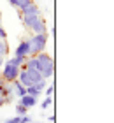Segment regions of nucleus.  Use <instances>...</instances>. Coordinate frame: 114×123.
Returning <instances> with one entry per match:
<instances>
[{
    "instance_id": "1",
    "label": "nucleus",
    "mask_w": 114,
    "mask_h": 123,
    "mask_svg": "<svg viewBox=\"0 0 114 123\" xmlns=\"http://www.w3.org/2000/svg\"><path fill=\"white\" fill-rule=\"evenodd\" d=\"M28 42H30V56L44 53L46 44H48V33H37V35L28 39Z\"/></svg>"
},
{
    "instance_id": "2",
    "label": "nucleus",
    "mask_w": 114,
    "mask_h": 123,
    "mask_svg": "<svg viewBox=\"0 0 114 123\" xmlns=\"http://www.w3.org/2000/svg\"><path fill=\"white\" fill-rule=\"evenodd\" d=\"M19 72H21L19 67H16V65L11 63L9 60H5V63H4V67H2V70H0V74H2V79H4L5 83H12V81L18 79Z\"/></svg>"
},
{
    "instance_id": "3",
    "label": "nucleus",
    "mask_w": 114,
    "mask_h": 123,
    "mask_svg": "<svg viewBox=\"0 0 114 123\" xmlns=\"http://www.w3.org/2000/svg\"><path fill=\"white\" fill-rule=\"evenodd\" d=\"M35 60H37V63H39V72H42L44 69H48L49 65L54 63L53 58H51L48 53H39V55H35Z\"/></svg>"
},
{
    "instance_id": "4",
    "label": "nucleus",
    "mask_w": 114,
    "mask_h": 123,
    "mask_svg": "<svg viewBox=\"0 0 114 123\" xmlns=\"http://www.w3.org/2000/svg\"><path fill=\"white\" fill-rule=\"evenodd\" d=\"M14 56H23V58L30 56V42H28V39H25V41H21L18 44V48L14 49Z\"/></svg>"
},
{
    "instance_id": "5",
    "label": "nucleus",
    "mask_w": 114,
    "mask_h": 123,
    "mask_svg": "<svg viewBox=\"0 0 114 123\" xmlns=\"http://www.w3.org/2000/svg\"><path fill=\"white\" fill-rule=\"evenodd\" d=\"M41 18H42L41 14H30V16H21V19H23V25H25V26H26L28 30H30L32 26L35 25V23H37L39 19H41Z\"/></svg>"
},
{
    "instance_id": "6",
    "label": "nucleus",
    "mask_w": 114,
    "mask_h": 123,
    "mask_svg": "<svg viewBox=\"0 0 114 123\" xmlns=\"http://www.w3.org/2000/svg\"><path fill=\"white\" fill-rule=\"evenodd\" d=\"M19 105L30 109V107H33V105H37V98L30 97V95H23V97H19Z\"/></svg>"
},
{
    "instance_id": "7",
    "label": "nucleus",
    "mask_w": 114,
    "mask_h": 123,
    "mask_svg": "<svg viewBox=\"0 0 114 123\" xmlns=\"http://www.w3.org/2000/svg\"><path fill=\"white\" fill-rule=\"evenodd\" d=\"M30 14H41L37 2H32V4H28L26 7L21 9V16H30Z\"/></svg>"
},
{
    "instance_id": "8",
    "label": "nucleus",
    "mask_w": 114,
    "mask_h": 123,
    "mask_svg": "<svg viewBox=\"0 0 114 123\" xmlns=\"http://www.w3.org/2000/svg\"><path fill=\"white\" fill-rule=\"evenodd\" d=\"M32 32H33V35H37V33H48V26H46V21H44V18H41L37 21L35 25L30 28Z\"/></svg>"
},
{
    "instance_id": "9",
    "label": "nucleus",
    "mask_w": 114,
    "mask_h": 123,
    "mask_svg": "<svg viewBox=\"0 0 114 123\" xmlns=\"http://www.w3.org/2000/svg\"><path fill=\"white\" fill-rule=\"evenodd\" d=\"M11 86H12V92H14V95H16L18 98H19V97H23V95H26V88L23 86V85H21V83H19L18 79L11 83Z\"/></svg>"
},
{
    "instance_id": "10",
    "label": "nucleus",
    "mask_w": 114,
    "mask_h": 123,
    "mask_svg": "<svg viewBox=\"0 0 114 123\" xmlns=\"http://www.w3.org/2000/svg\"><path fill=\"white\" fill-rule=\"evenodd\" d=\"M25 70H26L28 79L32 81V85H35L37 81H41V79H42V76H41V72H39V70H33V69H25Z\"/></svg>"
},
{
    "instance_id": "11",
    "label": "nucleus",
    "mask_w": 114,
    "mask_h": 123,
    "mask_svg": "<svg viewBox=\"0 0 114 123\" xmlns=\"http://www.w3.org/2000/svg\"><path fill=\"white\" fill-rule=\"evenodd\" d=\"M7 2L12 5V7H16V9H19V11H21L23 7H26L28 4H32L33 0H7Z\"/></svg>"
},
{
    "instance_id": "12",
    "label": "nucleus",
    "mask_w": 114,
    "mask_h": 123,
    "mask_svg": "<svg viewBox=\"0 0 114 123\" xmlns=\"http://www.w3.org/2000/svg\"><path fill=\"white\" fill-rule=\"evenodd\" d=\"M53 74H54V63H53V65H49L48 69H44V70L41 72V76H42V79H44V81H48Z\"/></svg>"
},
{
    "instance_id": "13",
    "label": "nucleus",
    "mask_w": 114,
    "mask_h": 123,
    "mask_svg": "<svg viewBox=\"0 0 114 123\" xmlns=\"http://www.w3.org/2000/svg\"><path fill=\"white\" fill-rule=\"evenodd\" d=\"M12 65H16V67H19V69H23V65H25V60L26 58H23V56H14V58H7Z\"/></svg>"
},
{
    "instance_id": "14",
    "label": "nucleus",
    "mask_w": 114,
    "mask_h": 123,
    "mask_svg": "<svg viewBox=\"0 0 114 123\" xmlns=\"http://www.w3.org/2000/svg\"><path fill=\"white\" fill-rule=\"evenodd\" d=\"M9 53V46H7V41L5 39H0V56H5Z\"/></svg>"
},
{
    "instance_id": "15",
    "label": "nucleus",
    "mask_w": 114,
    "mask_h": 123,
    "mask_svg": "<svg viewBox=\"0 0 114 123\" xmlns=\"http://www.w3.org/2000/svg\"><path fill=\"white\" fill-rule=\"evenodd\" d=\"M33 86H35L37 90H39V92L42 93V92L46 90V86H48V81H44V79H41V81H37V83H35V85H33Z\"/></svg>"
},
{
    "instance_id": "16",
    "label": "nucleus",
    "mask_w": 114,
    "mask_h": 123,
    "mask_svg": "<svg viewBox=\"0 0 114 123\" xmlns=\"http://www.w3.org/2000/svg\"><path fill=\"white\" fill-rule=\"evenodd\" d=\"M28 114V109L26 107H23V105H16V116H26Z\"/></svg>"
},
{
    "instance_id": "17",
    "label": "nucleus",
    "mask_w": 114,
    "mask_h": 123,
    "mask_svg": "<svg viewBox=\"0 0 114 123\" xmlns=\"http://www.w3.org/2000/svg\"><path fill=\"white\" fill-rule=\"evenodd\" d=\"M51 104H53V97H46V98L42 100V109H48Z\"/></svg>"
},
{
    "instance_id": "18",
    "label": "nucleus",
    "mask_w": 114,
    "mask_h": 123,
    "mask_svg": "<svg viewBox=\"0 0 114 123\" xmlns=\"http://www.w3.org/2000/svg\"><path fill=\"white\" fill-rule=\"evenodd\" d=\"M53 92H54V85L51 83V86H46L44 93H46V97H53Z\"/></svg>"
},
{
    "instance_id": "19",
    "label": "nucleus",
    "mask_w": 114,
    "mask_h": 123,
    "mask_svg": "<svg viewBox=\"0 0 114 123\" xmlns=\"http://www.w3.org/2000/svg\"><path fill=\"white\" fill-rule=\"evenodd\" d=\"M21 121V116H12V118H7L5 123H19Z\"/></svg>"
},
{
    "instance_id": "20",
    "label": "nucleus",
    "mask_w": 114,
    "mask_h": 123,
    "mask_svg": "<svg viewBox=\"0 0 114 123\" xmlns=\"http://www.w3.org/2000/svg\"><path fill=\"white\" fill-rule=\"evenodd\" d=\"M19 123H33V120L26 114V116H21V121H19Z\"/></svg>"
},
{
    "instance_id": "21",
    "label": "nucleus",
    "mask_w": 114,
    "mask_h": 123,
    "mask_svg": "<svg viewBox=\"0 0 114 123\" xmlns=\"http://www.w3.org/2000/svg\"><path fill=\"white\" fill-rule=\"evenodd\" d=\"M4 104H7V98H5V95H4V92H0V107H2Z\"/></svg>"
},
{
    "instance_id": "22",
    "label": "nucleus",
    "mask_w": 114,
    "mask_h": 123,
    "mask_svg": "<svg viewBox=\"0 0 114 123\" xmlns=\"http://www.w3.org/2000/svg\"><path fill=\"white\" fill-rule=\"evenodd\" d=\"M0 39H7V32L4 30V26L0 25Z\"/></svg>"
},
{
    "instance_id": "23",
    "label": "nucleus",
    "mask_w": 114,
    "mask_h": 123,
    "mask_svg": "<svg viewBox=\"0 0 114 123\" xmlns=\"http://www.w3.org/2000/svg\"><path fill=\"white\" fill-rule=\"evenodd\" d=\"M5 63V56H0V70H2V67Z\"/></svg>"
},
{
    "instance_id": "24",
    "label": "nucleus",
    "mask_w": 114,
    "mask_h": 123,
    "mask_svg": "<svg viewBox=\"0 0 114 123\" xmlns=\"http://www.w3.org/2000/svg\"><path fill=\"white\" fill-rule=\"evenodd\" d=\"M33 123H42V121H33ZM48 123H49V121H48Z\"/></svg>"
}]
</instances>
